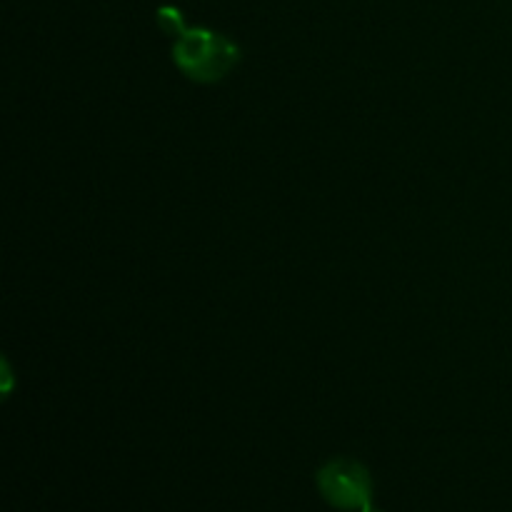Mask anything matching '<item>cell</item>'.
<instances>
[{
  "label": "cell",
  "instance_id": "4",
  "mask_svg": "<svg viewBox=\"0 0 512 512\" xmlns=\"http://www.w3.org/2000/svg\"><path fill=\"white\" fill-rule=\"evenodd\" d=\"M358 512H385V510L375 508V505H373V503H370V505H365V508H363V510H358Z\"/></svg>",
  "mask_w": 512,
  "mask_h": 512
},
{
  "label": "cell",
  "instance_id": "3",
  "mask_svg": "<svg viewBox=\"0 0 512 512\" xmlns=\"http://www.w3.org/2000/svg\"><path fill=\"white\" fill-rule=\"evenodd\" d=\"M158 25L168 35H175V38H180L188 30L183 25V13L178 8H173V5H165V8L158 10Z\"/></svg>",
  "mask_w": 512,
  "mask_h": 512
},
{
  "label": "cell",
  "instance_id": "2",
  "mask_svg": "<svg viewBox=\"0 0 512 512\" xmlns=\"http://www.w3.org/2000/svg\"><path fill=\"white\" fill-rule=\"evenodd\" d=\"M325 503L338 510H363L373 503V475L360 460L333 458L315 475Z\"/></svg>",
  "mask_w": 512,
  "mask_h": 512
},
{
  "label": "cell",
  "instance_id": "1",
  "mask_svg": "<svg viewBox=\"0 0 512 512\" xmlns=\"http://www.w3.org/2000/svg\"><path fill=\"white\" fill-rule=\"evenodd\" d=\"M240 58V45L210 28H188L173 45L175 68L200 85L223 80Z\"/></svg>",
  "mask_w": 512,
  "mask_h": 512
}]
</instances>
